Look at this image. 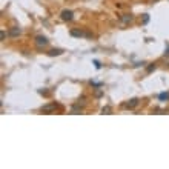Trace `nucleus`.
Segmentation results:
<instances>
[{"label": "nucleus", "instance_id": "obj_8", "mask_svg": "<svg viewBox=\"0 0 169 169\" xmlns=\"http://www.w3.org/2000/svg\"><path fill=\"white\" fill-rule=\"evenodd\" d=\"M60 54H62V49H51L49 52H48V56L54 57V56H60Z\"/></svg>", "mask_w": 169, "mask_h": 169}, {"label": "nucleus", "instance_id": "obj_2", "mask_svg": "<svg viewBox=\"0 0 169 169\" xmlns=\"http://www.w3.org/2000/svg\"><path fill=\"white\" fill-rule=\"evenodd\" d=\"M138 105V99H131L128 101H125V103L122 105L123 109H134V108Z\"/></svg>", "mask_w": 169, "mask_h": 169}, {"label": "nucleus", "instance_id": "obj_6", "mask_svg": "<svg viewBox=\"0 0 169 169\" xmlns=\"http://www.w3.org/2000/svg\"><path fill=\"white\" fill-rule=\"evenodd\" d=\"M20 34H22V29L17 28V26H14V28L9 29V35H11V37H19Z\"/></svg>", "mask_w": 169, "mask_h": 169}, {"label": "nucleus", "instance_id": "obj_13", "mask_svg": "<svg viewBox=\"0 0 169 169\" xmlns=\"http://www.w3.org/2000/svg\"><path fill=\"white\" fill-rule=\"evenodd\" d=\"M5 35H6V34H5V31H2V32H0V39L5 40Z\"/></svg>", "mask_w": 169, "mask_h": 169}, {"label": "nucleus", "instance_id": "obj_7", "mask_svg": "<svg viewBox=\"0 0 169 169\" xmlns=\"http://www.w3.org/2000/svg\"><path fill=\"white\" fill-rule=\"evenodd\" d=\"M120 22H122V23H131L132 22V15H129V14L122 15V17H120Z\"/></svg>", "mask_w": 169, "mask_h": 169}, {"label": "nucleus", "instance_id": "obj_4", "mask_svg": "<svg viewBox=\"0 0 169 169\" xmlns=\"http://www.w3.org/2000/svg\"><path fill=\"white\" fill-rule=\"evenodd\" d=\"M72 19H74V13H72V11H69V9H63L62 11V20L71 22Z\"/></svg>", "mask_w": 169, "mask_h": 169}, {"label": "nucleus", "instance_id": "obj_9", "mask_svg": "<svg viewBox=\"0 0 169 169\" xmlns=\"http://www.w3.org/2000/svg\"><path fill=\"white\" fill-rule=\"evenodd\" d=\"M101 112H103V114H111L112 109H111V106H105L103 109H101Z\"/></svg>", "mask_w": 169, "mask_h": 169}, {"label": "nucleus", "instance_id": "obj_5", "mask_svg": "<svg viewBox=\"0 0 169 169\" xmlns=\"http://www.w3.org/2000/svg\"><path fill=\"white\" fill-rule=\"evenodd\" d=\"M69 34L72 35V37H78V39H80V37H86V35H88V32H83L82 29H71Z\"/></svg>", "mask_w": 169, "mask_h": 169}, {"label": "nucleus", "instance_id": "obj_11", "mask_svg": "<svg viewBox=\"0 0 169 169\" xmlns=\"http://www.w3.org/2000/svg\"><path fill=\"white\" fill-rule=\"evenodd\" d=\"M154 69H155V65H154V63H151V65L148 66V69H146V71H148V72H152Z\"/></svg>", "mask_w": 169, "mask_h": 169}, {"label": "nucleus", "instance_id": "obj_12", "mask_svg": "<svg viewBox=\"0 0 169 169\" xmlns=\"http://www.w3.org/2000/svg\"><path fill=\"white\" fill-rule=\"evenodd\" d=\"M148 22H149V15L144 14V15H143V23H148Z\"/></svg>", "mask_w": 169, "mask_h": 169}, {"label": "nucleus", "instance_id": "obj_1", "mask_svg": "<svg viewBox=\"0 0 169 169\" xmlns=\"http://www.w3.org/2000/svg\"><path fill=\"white\" fill-rule=\"evenodd\" d=\"M35 46L39 48V49H43V48L48 46V39L45 35H37L35 37Z\"/></svg>", "mask_w": 169, "mask_h": 169}, {"label": "nucleus", "instance_id": "obj_10", "mask_svg": "<svg viewBox=\"0 0 169 169\" xmlns=\"http://www.w3.org/2000/svg\"><path fill=\"white\" fill-rule=\"evenodd\" d=\"M169 99V92H163L160 94V100H168Z\"/></svg>", "mask_w": 169, "mask_h": 169}, {"label": "nucleus", "instance_id": "obj_3", "mask_svg": "<svg viewBox=\"0 0 169 169\" xmlns=\"http://www.w3.org/2000/svg\"><path fill=\"white\" fill-rule=\"evenodd\" d=\"M57 109V103H48V105H45V106H42V112L43 114H51V112H54Z\"/></svg>", "mask_w": 169, "mask_h": 169}]
</instances>
